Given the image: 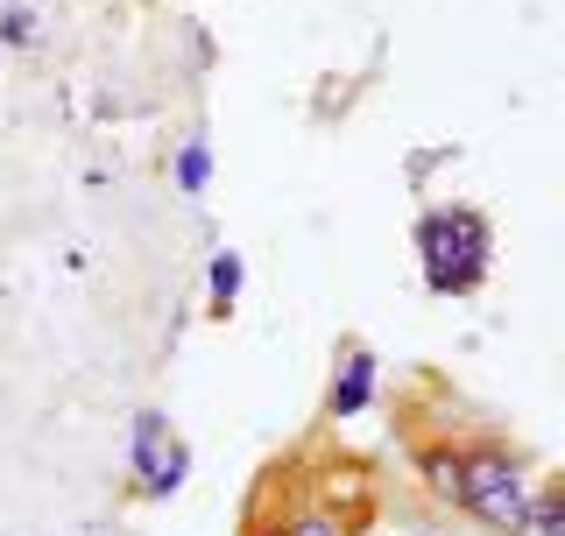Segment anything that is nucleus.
Wrapping results in <instances>:
<instances>
[{
  "mask_svg": "<svg viewBox=\"0 0 565 536\" xmlns=\"http://www.w3.org/2000/svg\"><path fill=\"white\" fill-rule=\"evenodd\" d=\"M417 261H424V290L431 297H473L488 282L494 234L473 205H438L417 219Z\"/></svg>",
  "mask_w": 565,
  "mask_h": 536,
  "instance_id": "f257e3e1",
  "label": "nucleus"
},
{
  "mask_svg": "<svg viewBox=\"0 0 565 536\" xmlns=\"http://www.w3.org/2000/svg\"><path fill=\"white\" fill-rule=\"evenodd\" d=\"M459 508L488 529H523V508H530V480H523V459L509 444H459Z\"/></svg>",
  "mask_w": 565,
  "mask_h": 536,
  "instance_id": "f03ea898",
  "label": "nucleus"
},
{
  "mask_svg": "<svg viewBox=\"0 0 565 536\" xmlns=\"http://www.w3.org/2000/svg\"><path fill=\"white\" fill-rule=\"evenodd\" d=\"M184 473H191L184 438L170 431L163 409H141V417H135V467H128V494H135V502H170V494L184 487Z\"/></svg>",
  "mask_w": 565,
  "mask_h": 536,
  "instance_id": "7ed1b4c3",
  "label": "nucleus"
},
{
  "mask_svg": "<svg viewBox=\"0 0 565 536\" xmlns=\"http://www.w3.org/2000/svg\"><path fill=\"white\" fill-rule=\"evenodd\" d=\"M375 382H382L375 353H367V346H347L340 367H332V388H326V417H361V409L375 403Z\"/></svg>",
  "mask_w": 565,
  "mask_h": 536,
  "instance_id": "20e7f679",
  "label": "nucleus"
},
{
  "mask_svg": "<svg viewBox=\"0 0 565 536\" xmlns=\"http://www.w3.org/2000/svg\"><path fill=\"white\" fill-rule=\"evenodd\" d=\"M241 276H247L241 255H234V247H220V255H212V268H205V311H212V318H226V311L241 303Z\"/></svg>",
  "mask_w": 565,
  "mask_h": 536,
  "instance_id": "39448f33",
  "label": "nucleus"
},
{
  "mask_svg": "<svg viewBox=\"0 0 565 536\" xmlns=\"http://www.w3.org/2000/svg\"><path fill=\"white\" fill-rule=\"evenodd\" d=\"M417 473L438 502H459V444H424L417 452Z\"/></svg>",
  "mask_w": 565,
  "mask_h": 536,
  "instance_id": "423d86ee",
  "label": "nucleus"
},
{
  "mask_svg": "<svg viewBox=\"0 0 565 536\" xmlns=\"http://www.w3.org/2000/svg\"><path fill=\"white\" fill-rule=\"evenodd\" d=\"M205 184H212V149H205V135H191L184 149H177V191H184V199H199Z\"/></svg>",
  "mask_w": 565,
  "mask_h": 536,
  "instance_id": "0eeeda50",
  "label": "nucleus"
},
{
  "mask_svg": "<svg viewBox=\"0 0 565 536\" xmlns=\"http://www.w3.org/2000/svg\"><path fill=\"white\" fill-rule=\"evenodd\" d=\"M523 529H530V536H565V494H558V487L530 494V508H523Z\"/></svg>",
  "mask_w": 565,
  "mask_h": 536,
  "instance_id": "6e6552de",
  "label": "nucleus"
},
{
  "mask_svg": "<svg viewBox=\"0 0 565 536\" xmlns=\"http://www.w3.org/2000/svg\"><path fill=\"white\" fill-rule=\"evenodd\" d=\"M282 536H347V523L340 515H326V508H297L290 523H276Z\"/></svg>",
  "mask_w": 565,
  "mask_h": 536,
  "instance_id": "1a4fd4ad",
  "label": "nucleus"
},
{
  "mask_svg": "<svg viewBox=\"0 0 565 536\" xmlns=\"http://www.w3.org/2000/svg\"><path fill=\"white\" fill-rule=\"evenodd\" d=\"M29 29H35V22H29V8H14L8 22H0V43H29Z\"/></svg>",
  "mask_w": 565,
  "mask_h": 536,
  "instance_id": "9d476101",
  "label": "nucleus"
},
{
  "mask_svg": "<svg viewBox=\"0 0 565 536\" xmlns=\"http://www.w3.org/2000/svg\"><path fill=\"white\" fill-rule=\"evenodd\" d=\"M247 536H282V529H276V523H255V529H247Z\"/></svg>",
  "mask_w": 565,
  "mask_h": 536,
  "instance_id": "9b49d317",
  "label": "nucleus"
}]
</instances>
